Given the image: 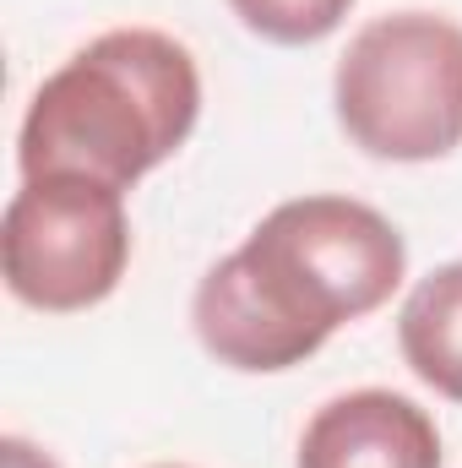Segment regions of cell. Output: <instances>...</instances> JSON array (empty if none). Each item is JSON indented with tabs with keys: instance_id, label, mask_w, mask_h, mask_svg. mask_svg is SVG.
Masks as SVG:
<instances>
[{
	"instance_id": "cell-3",
	"label": "cell",
	"mask_w": 462,
	"mask_h": 468,
	"mask_svg": "<svg viewBox=\"0 0 462 468\" xmlns=\"http://www.w3.org/2000/svg\"><path fill=\"white\" fill-rule=\"evenodd\" d=\"M332 99L370 158L430 164L462 147V27L436 11H392L348 38Z\"/></svg>"
},
{
	"instance_id": "cell-4",
	"label": "cell",
	"mask_w": 462,
	"mask_h": 468,
	"mask_svg": "<svg viewBox=\"0 0 462 468\" xmlns=\"http://www.w3.org/2000/svg\"><path fill=\"white\" fill-rule=\"evenodd\" d=\"M5 289L33 311H88L110 300L131 261L125 191L93 175H27L0 224Z\"/></svg>"
},
{
	"instance_id": "cell-9",
	"label": "cell",
	"mask_w": 462,
	"mask_h": 468,
	"mask_svg": "<svg viewBox=\"0 0 462 468\" xmlns=\"http://www.w3.org/2000/svg\"><path fill=\"white\" fill-rule=\"evenodd\" d=\"M158 468H174V463H158Z\"/></svg>"
},
{
	"instance_id": "cell-5",
	"label": "cell",
	"mask_w": 462,
	"mask_h": 468,
	"mask_svg": "<svg viewBox=\"0 0 462 468\" xmlns=\"http://www.w3.org/2000/svg\"><path fill=\"white\" fill-rule=\"evenodd\" d=\"M299 468H441V431L414 398L359 387L310 414Z\"/></svg>"
},
{
	"instance_id": "cell-1",
	"label": "cell",
	"mask_w": 462,
	"mask_h": 468,
	"mask_svg": "<svg viewBox=\"0 0 462 468\" xmlns=\"http://www.w3.org/2000/svg\"><path fill=\"white\" fill-rule=\"evenodd\" d=\"M403 272L408 245L392 218L353 197H294L196 283L191 322L218 365L267 376L381 311Z\"/></svg>"
},
{
	"instance_id": "cell-2",
	"label": "cell",
	"mask_w": 462,
	"mask_h": 468,
	"mask_svg": "<svg viewBox=\"0 0 462 468\" xmlns=\"http://www.w3.org/2000/svg\"><path fill=\"white\" fill-rule=\"evenodd\" d=\"M202 115V71L191 49L158 27H115L82 44L38 82L16 164L27 175H93L131 191L185 147Z\"/></svg>"
},
{
	"instance_id": "cell-6",
	"label": "cell",
	"mask_w": 462,
	"mask_h": 468,
	"mask_svg": "<svg viewBox=\"0 0 462 468\" xmlns=\"http://www.w3.org/2000/svg\"><path fill=\"white\" fill-rule=\"evenodd\" d=\"M397 344L425 387L462 403V261H446L414 283L397 316Z\"/></svg>"
},
{
	"instance_id": "cell-7",
	"label": "cell",
	"mask_w": 462,
	"mask_h": 468,
	"mask_svg": "<svg viewBox=\"0 0 462 468\" xmlns=\"http://www.w3.org/2000/svg\"><path fill=\"white\" fill-rule=\"evenodd\" d=\"M234 16L267 44H316L338 33L353 0H229Z\"/></svg>"
},
{
	"instance_id": "cell-8",
	"label": "cell",
	"mask_w": 462,
	"mask_h": 468,
	"mask_svg": "<svg viewBox=\"0 0 462 468\" xmlns=\"http://www.w3.org/2000/svg\"><path fill=\"white\" fill-rule=\"evenodd\" d=\"M0 468H60L49 452H38L33 441H22V436H5L0 441Z\"/></svg>"
}]
</instances>
